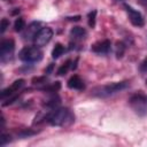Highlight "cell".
I'll return each mask as SVG.
<instances>
[{
    "mask_svg": "<svg viewBox=\"0 0 147 147\" xmlns=\"http://www.w3.org/2000/svg\"><path fill=\"white\" fill-rule=\"evenodd\" d=\"M44 122L53 126H70L75 122V115L69 108H55L44 116Z\"/></svg>",
    "mask_w": 147,
    "mask_h": 147,
    "instance_id": "obj_1",
    "label": "cell"
},
{
    "mask_svg": "<svg viewBox=\"0 0 147 147\" xmlns=\"http://www.w3.org/2000/svg\"><path fill=\"white\" fill-rule=\"evenodd\" d=\"M130 86V82L127 80H123V82H116V83H109L106 85H101V86H96L91 91V94L95 98H109L114 94H117L118 92H122L124 90H126Z\"/></svg>",
    "mask_w": 147,
    "mask_h": 147,
    "instance_id": "obj_2",
    "label": "cell"
},
{
    "mask_svg": "<svg viewBox=\"0 0 147 147\" xmlns=\"http://www.w3.org/2000/svg\"><path fill=\"white\" fill-rule=\"evenodd\" d=\"M129 105L131 109L139 116H144L147 114V94L141 91L133 93L129 98Z\"/></svg>",
    "mask_w": 147,
    "mask_h": 147,
    "instance_id": "obj_3",
    "label": "cell"
},
{
    "mask_svg": "<svg viewBox=\"0 0 147 147\" xmlns=\"http://www.w3.org/2000/svg\"><path fill=\"white\" fill-rule=\"evenodd\" d=\"M18 57H20L21 61H23L25 63H36V62L41 61L42 52L37 46L36 47H33V46H25V47H23L20 51Z\"/></svg>",
    "mask_w": 147,
    "mask_h": 147,
    "instance_id": "obj_4",
    "label": "cell"
},
{
    "mask_svg": "<svg viewBox=\"0 0 147 147\" xmlns=\"http://www.w3.org/2000/svg\"><path fill=\"white\" fill-rule=\"evenodd\" d=\"M15 52V41L13 39H3L0 42V61L7 63L13 60Z\"/></svg>",
    "mask_w": 147,
    "mask_h": 147,
    "instance_id": "obj_5",
    "label": "cell"
},
{
    "mask_svg": "<svg viewBox=\"0 0 147 147\" xmlns=\"http://www.w3.org/2000/svg\"><path fill=\"white\" fill-rule=\"evenodd\" d=\"M53 37V30L49 28V26H45V28H41L38 33L34 36L33 38V42H34V46L37 47H42L45 45H47L51 39Z\"/></svg>",
    "mask_w": 147,
    "mask_h": 147,
    "instance_id": "obj_6",
    "label": "cell"
},
{
    "mask_svg": "<svg viewBox=\"0 0 147 147\" xmlns=\"http://www.w3.org/2000/svg\"><path fill=\"white\" fill-rule=\"evenodd\" d=\"M24 84H25V80H24V79H17V80H15L10 86L3 88V90L1 91V95H0V96H1V100L5 101V100L8 99V98L18 95L17 93H18L20 90L24 86Z\"/></svg>",
    "mask_w": 147,
    "mask_h": 147,
    "instance_id": "obj_7",
    "label": "cell"
},
{
    "mask_svg": "<svg viewBox=\"0 0 147 147\" xmlns=\"http://www.w3.org/2000/svg\"><path fill=\"white\" fill-rule=\"evenodd\" d=\"M124 8H125V10H126V13H127V15H129L130 22H131L134 26L140 28V26H144V25H145V18H144V16L141 15L140 11H138L137 9H134L133 7H131V6L127 5V3H124Z\"/></svg>",
    "mask_w": 147,
    "mask_h": 147,
    "instance_id": "obj_8",
    "label": "cell"
},
{
    "mask_svg": "<svg viewBox=\"0 0 147 147\" xmlns=\"http://www.w3.org/2000/svg\"><path fill=\"white\" fill-rule=\"evenodd\" d=\"M41 29V23L38 22V21H34V22H31L25 29H24V32H23V38L25 40H30L34 38V36L38 33V31Z\"/></svg>",
    "mask_w": 147,
    "mask_h": 147,
    "instance_id": "obj_9",
    "label": "cell"
},
{
    "mask_svg": "<svg viewBox=\"0 0 147 147\" xmlns=\"http://www.w3.org/2000/svg\"><path fill=\"white\" fill-rule=\"evenodd\" d=\"M91 49H92V52H94L96 54H108L111 49V42H110V40L105 39L102 41H98V42L93 44Z\"/></svg>",
    "mask_w": 147,
    "mask_h": 147,
    "instance_id": "obj_10",
    "label": "cell"
},
{
    "mask_svg": "<svg viewBox=\"0 0 147 147\" xmlns=\"http://www.w3.org/2000/svg\"><path fill=\"white\" fill-rule=\"evenodd\" d=\"M68 87L71 90H77V91H83L85 90V84L83 82V79L78 76V75H74L69 78L68 83H67Z\"/></svg>",
    "mask_w": 147,
    "mask_h": 147,
    "instance_id": "obj_11",
    "label": "cell"
},
{
    "mask_svg": "<svg viewBox=\"0 0 147 147\" xmlns=\"http://www.w3.org/2000/svg\"><path fill=\"white\" fill-rule=\"evenodd\" d=\"M86 36H87V32L82 26H74L70 30V37L75 40H82V39L86 38Z\"/></svg>",
    "mask_w": 147,
    "mask_h": 147,
    "instance_id": "obj_12",
    "label": "cell"
},
{
    "mask_svg": "<svg viewBox=\"0 0 147 147\" xmlns=\"http://www.w3.org/2000/svg\"><path fill=\"white\" fill-rule=\"evenodd\" d=\"M65 53V47L62 44H56L52 51V57L53 59H59L61 55Z\"/></svg>",
    "mask_w": 147,
    "mask_h": 147,
    "instance_id": "obj_13",
    "label": "cell"
},
{
    "mask_svg": "<svg viewBox=\"0 0 147 147\" xmlns=\"http://www.w3.org/2000/svg\"><path fill=\"white\" fill-rule=\"evenodd\" d=\"M60 98L56 95V94H54L53 96H51L49 99H48V101H46V103H45V106L47 107V108H51V109H55V108H57V106L60 105Z\"/></svg>",
    "mask_w": 147,
    "mask_h": 147,
    "instance_id": "obj_14",
    "label": "cell"
},
{
    "mask_svg": "<svg viewBox=\"0 0 147 147\" xmlns=\"http://www.w3.org/2000/svg\"><path fill=\"white\" fill-rule=\"evenodd\" d=\"M60 88H61L60 82H55V83H52V84H47V85H45L44 87H40L41 91H45V92H53V93H55V92L59 91Z\"/></svg>",
    "mask_w": 147,
    "mask_h": 147,
    "instance_id": "obj_15",
    "label": "cell"
},
{
    "mask_svg": "<svg viewBox=\"0 0 147 147\" xmlns=\"http://www.w3.org/2000/svg\"><path fill=\"white\" fill-rule=\"evenodd\" d=\"M25 28H26V26H25V21H24V18L17 17V18L15 20V22H14V30H15L16 32H22Z\"/></svg>",
    "mask_w": 147,
    "mask_h": 147,
    "instance_id": "obj_16",
    "label": "cell"
},
{
    "mask_svg": "<svg viewBox=\"0 0 147 147\" xmlns=\"http://www.w3.org/2000/svg\"><path fill=\"white\" fill-rule=\"evenodd\" d=\"M71 63H72L71 60H67V61H65V62L57 69V72H56V74H57L59 76H63V75H65V74L69 71V69L71 68Z\"/></svg>",
    "mask_w": 147,
    "mask_h": 147,
    "instance_id": "obj_17",
    "label": "cell"
},
{
    "mask_svg": "<svg viewBox=\"0 0 147 147\" xmlns=\"http://www.w3.org/2000/svg\"><path fill=\"white\" fill-rule=\"evenodd\" d=\"M125 49H126V46L123 41H118L116 44V57L117 59H121L123 57L124 53H125Z\"/></svg>",
    "mask_w": 147,
    "mask_h": 147,
    "instance_id": "obj_18",
    "label": "cell"
},
{
    "mask_svg": "<svg viewBox=\"0 0 147 147\" xmlns=\"http://www.w3.org/2000/svg\"><path fill=\"white\" fill-rule=\"evenodd\" d=\"M95 21H96V10L93 9L87 15V22H88L90 28H94L95 26Z\"/></svg>",
    "mask_w": 147,
    "mask_h": 147,
    "instance_id": "obj_19",
    "label": "cell"
},
{
    "mask_svg": "<svg viewBox=\"0 0 147 147\" xmlns=\"http://www.w3.org/2000/svg\"><path fill=\"white\" fill-rule=\"evenodd\" d=\"M37 132L36 131H32V130H30V129H23V130H21V131H18L17 132V137H20V138H26V137H30V136H33V134H36Z\"/></svg>",
    "mask_w": 147,
    "mask_h": 147,
    "instance_id": "obj_20",
    "label": "cell"
},
{
    "mask_svg": "<svg viewBox=\"0 0 147 147\" xmlns=\"http://www.w3.org/2000/svg\"><path fill=\"white\" fill-rule=\"evenodd\" d=\"M10 138H11V137H10L9 134L2 132V133H1V138H0V146H5V145H7L8 142H10V141H11Z\"/></svg>",
    "mask_w": 147,
    "mask_h": 147,
    "instance_id": "obj_21",
    "label": "cell"
},
{
    "mask_svg": "<svg viewBox=\"0 0 147 147\" xmlns=\"http://www.w3.org/2000/svg\"><path fill=\"white\" fill-rule=\"evenodd\" d=\"M9 24H10L9 20L2 18L1 22H0V33H3V32L7 30V28H9Z\"/></svg>",
    "mask_w": 147,
    "mask_h": 147,
    "instance_id": "obj_22",
    "label": "cell"
},
{
    "mask_svg": "<svg viewBox=\"0 0 147 147\" xmlns=\"http://www.w3.org/2000/svg\"><path fill=\"white\" fill-rule=\"evenodd\" d=\"M139 70L142 74H147V57L139 64Z\"/></svg>",
    "mask_w": 147,
    "mask_h": 147,
    "instance_id": "obj_23",
    "label": "cell"
},
{
    "mask_svg": "<svg viewBox=\"0 0 147 147\" xmlns=\"http://www.w3.org/2000/svg\"><path fill=\"white\" fill-rule=\"evenodd\" d=\"M46 82H47L46 77H37V78H33L32 79V83L33 84H45L46 85Z\"/></svg>",
    "mask_w": 147,
    "mask_h": 147,
    "instance_id": "obj_24",
    "label": "cell"
},
{
    "mask_svg": "<svg viewBox=\"0 0 147 147\" xmlns=\"http://www.w3.org/2000/svg\"><path fill=\"white\" fill-rule=\"evenodd\" d=\"M53 68H54V64H53V63H51V64L48 65V68L45 70V74H47V75L52 74V71H53Z\"/></svg>",
    "mask_w": 147,
    "mask_h": 147,
    "instance_id": "obj_25",
    "label": "cell"
},
{
    "mask_svg": "<svg viewBox=\"0 0 147 147\" xmlns=\"http://www.w3.org/2000/svg\"><path fill=\"white\" fill-rule=\"evenodd\" d=\"M69 21H79L80 20V16H74V17H67Z\"/></svg>",
    "mask_w": 147,
    "mask_h": 147,
    "instance_id": "obj_26",
    "label": "cell"
},
{
    "mask_svg": "<svg viewBox=\"0 0 147 147\" xmlns=\"http://www.w3.org/2000/svg\"><path fill=\"white\" fill-rule=\"evenodd\" d=\"M139 2H140V3H141V5L147 9V0H139Z\"/></svg>",
    "mask_w": 147,
    "mask_h": 147,
    "instance_id": "obj_27",
    "label": "cell"
},
{
    "mask_svg": "<svg viewBox=\"0 0 147 147\" xmlns=\"http://www.w3.org/2000/svg\"><path fill=\"white\" fill-rule=\"evenodd\" d=\"M146 85H147V79H146Z\"/></svg>",
    "mask_w": 147,
    "mask_h": 147,
    "instance_id": "obj_28",
    "label": "cell"
}]
</instances>
